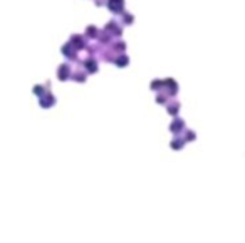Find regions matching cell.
I'll list each match as a JSON object with an SVG mask.
<instances>
[{
    "label": "cell",
    "instance_id": "1",
    "mask_svg": "<svg viewBox=\"0 0 245 243\" xmlns=\"http://www.w3.org/2000/svg\"><path fill=\"white\" fill-rule=\"evenodd\" d=\"M108 7L114 13H123V10H124V0H108Z\"/></svg>",
    "mask_w": 245,
    "mask_h": 243
},
{
    "label": "cell",
    "instance_id": "2",
    "mask_svg": "<svg viewBox=\"0 0 245 243\" xmlns=\"http://www.w3.org/2000/svg\"><path fill=\"white\" fill-rule=\"evenodd\" d=\"M106 34H113V35H121V27L116 24V22H109L106 25Z\"/></svg>",
    "mask_w": 245,
    "mask_h": 243
},
{
    "label": "cell",
    "instance_id": "3",
    "mask_svg": "<svg viewBox=\"0 0 245 243\" xmlns=\"http://www.w3.org/2000/svg\"><path fill=\"white\" fill-rule=\"evenodd\" d=\"M69 44H71V45H76L77 49H82V47L86 45L81 35H72V37H71V42H69Z\"/></svg>",
    "mask_w": 245,
    "mask_h": 243
},
{
    "label": "cell",
    "instance_id": "4",
    "mask_svg": "<svg viewBox=\"0 0 245 243\" xmlns=\"http://www.w3.org/2000/svg\"><path fill=\"white\" fill-rule=\"evenodd\" d=\"M62 52L66 54V56H72V57L76 56V52H74V49H72V45H71V44H67V45H64V47H62Z\"/></svg>",
    "mask_w": 245,
    "mask_h": 243
},
{
    "label": "cell",
    "instance_id": "5",
    "mask_svg": "<svg viewBox=\"0 0 245 243\" xmlns=\"http://www.w3.org/2000/svg\"><path fill=\"white\" fill-rule=\"evenodd\" d=\"M67 71H69L67 65H61V67H59V77H61V79H67V76H69Z\"/></svg>",
    "mask_w": 245,
    "mask_h": 243
},
{
    "label": "cell",
    "instance_id": "6",
    "mask_svg": "<svg viewBox=\"0 0 245 243\" xmlns=\"http://www.w3.org/2000/svg\"><path fill=\"white\" fill-rule=\"evenodd\" d=\"M123 22L126 24V25H129V24H133V15L128 12H123Z\"/></svg>",
    "mask_w": 245,
    "mask_h": 243
},
{
    "label": "cell",
    "instance_id": "7",
    "mask_svg": "<svg viewBox=\"0 0 245 243\" xmlns=\"http://www.w3.org/2000/svg\"><path fill=\"white\" fill-rule=\"evenodd\" d=\"M87 35H89V37H96V35H97V29L94 25H89L87 27Z\"/></svg>",
    "mask_w": 245,
    "mask_h": 243
},
{
    "label": "cell",
    "instance_id": "8",
    "mask_svg": "<svg viewBox=\"0 0 245 243\" xmlns=\"http://www.w3.org/2000/svg\"><path fill=\"white\" fill-rule=\"evenodd\" d=\"M116 64L121 65V67H123V65H126L128 64V57L126 56H119V59H116Z\"/></svg>",
    "mask_w": 245,
    "mask_h": 243
},
{
    "label": "cell",
    "instance_id": "9",
    "mask_svg": "<svg viewBox=\"0 0 245 243\" xmlns=\"http://www.w3.org/2000/svg\"><path fill=\"white\" fill-rule=\"evenodd\" d=\"M52 103H54L52 96H47V99H42V101H40V104H42V106H46V107H49Z\"/></svg>",
    "mask_w": 245,
    "mask_h": 243
},
{
    "label": "cell",
    "instance_id": "10",
    "mask_svg": "<svg viewBox=\"0 0 245 243\" xmlns=\"http://www.w3.org/2000/svg\"><path fill=\"white\" fill-rule=\"evenodd\" d=\"M87 69H89V72H96V64L93 60H87Z\"/></svg>",
    "mask_w": 245,
    "mask_h": 243
},
{
    "label": "cell",
    "instance_id": "11",
    "mask_svg": "<svg viewBox=\"0 0 245 243\" xmlns=\"http://www.w3.org/2000/svg\"><path fill=\"white\" fill-rule=\"evenodd\" d=\"M124 47H126L124 42H116V49H118V51H124Z\"/></svg>",
    "mask_w": 245,
    "mask_h": 243
},
{
    "label": "cell",
    "instance_id": "12",
    "mask_svg": "<svg viewBox=\"0 0 245 243\" xmlns=\"http://www.w3.org/2000/svg\"><path fill=\"white\" fill-rule=\"evenodd\" d=\"M176 109H178V104H173V106L170 107V112H171V114H175V112H176Z\"/></svg>",
    "mask_w": 245,
    "mask_h": 243
},
{
    "label": "cell",
    "instance_id": "13",
    "mask_svg": "<svg viewBox=\"0 0 245 243\" xmlns=\"http://www.w3.org/2000/svg\"><path fill=\"white\" fill-rule=\"evenodd\" d=\"M102 2H104V0H96V5H97V7H101V5H104Z\"/></svg>",
    "mask_w": 245,
    "mask_h": 243
}]
</instances>
